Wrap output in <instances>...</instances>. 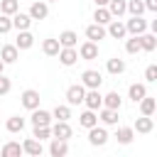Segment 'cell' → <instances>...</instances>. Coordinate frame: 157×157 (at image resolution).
Instances as JSON below:
<instances>
[{
    "mask_svg": "<svg viewBox=\"0 0 157 157\" xmlns=\"http://www.w3.org/2000/svg\"><path fill=\"white\" fill-rule=\"evenodd\" d=\"M49 152H52L54 157H64V155L69 152V145H66V140H59V137H54V142H52Z\"/></svg>",
    "mask_w": 157,
    "mask_h": 157,
    "instance_id": "obj_12",
    "label": "cell"
},
{
    "mask_svg": "<svg viewBox=\"0 0 157 157\" xmlns=\"http://www.w3.org/2000/svg\"><path fill=\"white\" fill-rule=\"evenodd\" d=\"M103 103H105L108 108H115V110H118V108H120V96H118L115 91H110L108 96H103Z\"/></svg>",
    "mask_w": 157,
    "mask_h": 157,
    "instance_id": "obj_28",
    "label": "cell"
},
{
    "mask_svg": "<svg viewBox=\"0 0 157 157\" xmlns=\"http://www.w3.org/2000/svg\"><path fill=\"white\" fill-rule=\"evenodd\" d=\"M20 152H22V147H20L17 142H7V145L2 147V155H5V157H20Z\"/></svg>",
    "mask_w": 157,
    "mask_h": 157,
    "instance_id": "obj_30",
    "label": "cell"
},
{
    "mask_svg": "<svg viewBox=\"0 0 157 157\" xmlns=\"http://www.w3.org/2000/svg\"><path fill=\"white\" fill-rule=\"evenodd\" d=\"M49 120H52V115L47 110H37L34 108V113H32V123L34 125H49Z\"/></svg>",
    "mask_w": 157,
    "mask_h": 157,
    "instance_id": "obj_21",
    "label": "cell"
},
{
    "mask_svg": "<svg viewBox=\"0 0 157 157\" xmlns=\"http://www.w3.org/2000/svg\"><path fill=\"white\" fill-rule=\"evenodd\" d=\"M145 20L140 17V15H132V20H128V25H125V29L128 32H132V34H142L145 32Z\"/></svg>",
    "mask_w": 157,
    "mask_h": 157,
    "instance_id": "obj_7",
    "label": "cell"
},
{
    "mask_svg": "<svg viewBox=\"0 0 157 157\" xmlns=\"http://www.w3.org/2000/svg\"><path fill=\"white\" fill-rule=\"evenodd\" d=\"M108 32H110V37H115V39H123L128 29H125V25H123V22H118V20H115V22H110V29H108Z\"/></svg>",
    "mask_w": 157,
    "mask_h": 157,
    "instance_id": "obj_23",
    "label": "cell"
},
{
    "mask_svg": "<svg viewBox=\"0 0 157 157\" xmlns=\"http://www.w3.org/2000/svg\"><path fill=\"white\" fill-rule=\"evenodd\" d=\"M135 128H137V132H150V130L155 128V123H152V118H150V115H145V118H137Z\"/></svg>",
    "mask_w": 157,
    "mask_h": 157,
    "instance_id": "obj_24",
    "label": "cell"
},
{
    "mask_svg": "<svg viewBox=\"0 0 157 157\" xmlns=\"http://www.w3.org/2000/svg\"><path fill=\"white\" fill-rule=\"evenodd\" d=\"M52 135L59 137V140H69V137H71V125H69L66 120H59V123L52 128Z\"/></svg>",
    "mask_w": 157,
    "mask_h": 157,
    "instance_id": "obj_6",
    "label": "cell"
},
{
    "mask_svg": "<svg viewBox=\"0 0 157 157\" xmlns=\"http://www.w3.org/2000/svg\"><path fill=\"white\" fill-rule=\"evenodd\" d=\"M78 123H81L83 128H93V125L98 123V115H96V113H93V110L88 108L86 113H81V115H78Z\"/></svg>",
    "mask_w": 157,
    "mask_h": 157,
    "instance_id": "obj_18",
    "label": "cell"
},
{
    "mask_svg": "<svg viewBox=\"0 0 157 157\" xmlns=\"http://www.w3.org/2000/svg\"><path fill=\"white\" fill-rule=\"evenodd\" d=\"M22 105H25V108H29V110L39 108V93H37L34 88H27V91L22 93Z\"/></svg>",
    "mask_w": 157,
    "mask_h": 157,
    "instance_id": "obj_3",
    "label": "cell"
},
{
    "mask_svg": "<svg viewBox=\"0 0 157 157\" xmlns=\"http://www.w3.org/2000/svg\"><path fill=\"white\" fill-rule=\"evenodd\" d=\"M145 76H147V81H155V78H157V66H147Z\"/></svg>",
    "mask_w": 157,
    "mask_h": 157,
    "instance_id": "obj_41",
    "label": "cell"
},
{
    "mask_svg": "<svg viewBox=\"0 0 157 157\" xmlns=\"http://www.w3.org/2000/svg\"><path fill=\"white\" fill-rule=\"evenodd\" d=\"M76 32H71V29H66V32H61L59 34V47H74L76 44Z\"/></svg>",
    "mask_w": 157,
    "mask_h": 157,
    "instance_id": "obj_20",
    "label": "cell"
},
{
    "mask_svg": "<svg viewBox=\"0 0 157 157\" xmlns=\"http://www.w3.org/2000/svg\"><path fill=\"white\" fill-rule=\"evenodd\" d=\"M101 120H103V123H115V120H118V110L105 105V108L101 110Z\"/></svg>",
    "mask_w": 157,
    "mask_h": 157,
    "instance_id": "obj_29",
    "label": "cell"
},
{
    "mask_svg": "<svg viewBox=\"0 0 157 157\" xmlns=\"http://www.w3.org/2000/svg\"><path fill=\"white\" fill-rule=\"evenodd\" d=\"M115 137H118V142H123V145H128V142L132 140V130H130V128H118V132H115Z\"/></svg>",
    "mask_w": 157,
    "mask_h": 157,
    "instance_id": "obj_35",
    "label": "cell"
},
{
    "mask_svg": "<svg viewBox=\"0 0 157 157\" xmlns=\"http://www.w3.org/2000/svg\"><path fill=\"white\" fill-rule=\"evenodd\" d=\"M123 69H125V61L123 59H118V56L115 59H108V71L110 74H120Z\"/></svg>",
    "mask_w": 157,
    "mask_h": 157,
    "instance_id": "obj_32",
    "label": "cell"
},
{
    "mask_svg": "<svg viewBox=\"0 0 157 157\" xmlns=\"http://www.w3.org/2000/svg\"><path fill=\"white\" fill-rule=\"evenodd\" d=\"M52 135V128L49 125H34V137L37 140H47Z\"/></svg>",
    "mask_w": 157,
    "mask_h": 157,
    "instance_id": "obj_37",
    "label": "cell"
},
{
    "mask_svg": "<svg viewBox=\"0 0 157 157\" xmlns=\"http://www.w3.org/2000/svg\"><path fill=\"white\" fill-rule=\"evenodd\" d=\"M86 37H88L91 42H98V39H103V37H105V29H103V25H98V22L88 25V27H86Z\"/></svg>",
    "mask_w": 157,
    "mask_h": 157,
    "instance_id": "obj_9",
    "label": "cell"
},
{
    "mask_svg": "<svg viewBox=\"0 0 157 157\" xmlns=\"http://www.w3.org/2000/svg\"><path fill=\"white\" fill-rule=\"evenodd\" d=\"M88 130H91V132H88L91 145H103V142L108 140V132H105L103 128H96V125H93V128H88Z\"/></svg>",
    "mask_w": 157,
    "mask_h": 157,
    "instance_id": "obj_10",
    "label": "cell"
},
{
    "mask_svg": "<svg viewBox=\"0 0 157 157\" xmlns=\"http://www.w3.org/2000/svg\"><path fill=\"white\" fill-rule=\"evenodd\" d=\"M17 52H20V49H17L15 44H5V47L0 49V59L10 64V61H15V59H17Z\"/></svg>",
    "mask_w": 157,
    "mask_h": 157,
    "instance_id": "obj_15",
    "label": "cell"
},
{
    "mask_svg": "<svg viewBox=\"0 0 157 157\" xmlns=\"http://www.w3.org/2000/svg\"><path fill=\"white\" fill-rule=\"evenodd\" d=\"M7 91H10V78H5V76L0 74V96L7 93Z\"/></svg>",
    "mask_w": 157,
    "mask_h": 157,
    "instance_id": "obj_40",
    "label": "cell"
},
{
    "mask_svg": "<svg viewBox=\"0 0 157 157\" xmlns=\"http://www.w3.org/2000/svg\"><path fill=\"white\" fill-rule=\"evenodd\" d=\"M59 49H61V47H59V39H44V42H42V52H44L47 56H56Z\"/></svg>",
    "mask_w": 157,
    "mask_h": 157,
    "instance_id": "obj_14",
    "label": "cell"
},
{
    "mask_svg": "<svg viewBox=\"0 0 157 157\" xmlns=\"http://www.w3.org/2000/svg\"><path fill=\"white\" fill-rule=\"evenodd\" d=\"M47 5L44 2H32V7H29V17L32 20H42V17H47Z\"/></svg>",
    "mask_w": 157,
    "mask_h": 157,
    "instance_id": "obj_16",
    "label": "cell"
},
{
    "mask_svg": "<svg viewBox=\"0 0 157 157\" xmlns=\"http://www.w3.org/2000/svg\"><path fill=\"white\" fill-rule=\"evenodd\" d=\"M22 128H25V118H20V115L7 118V130L10 132H22Z\"/></svg>",
    "mask_w": 157,
    "mask_h": 157,
    "instance_id": "obj_22",
    "label": "cell"
},
{
    "mask_svg": "<svg viewBox=\"0 0 157 157\" xmlns=\"http://www.w3.org/2000/svg\"><path fill=\"white\" fill-rule=\"evenodd\" d=\"M140 108H142L145 115H152V113H155V101L147 98V96H142V98H140Z\"/></svg>",
    "mask_w": 157,
    "mask_h": 157,
    "instance_id": "obj_34",
    "label": "cell"
},
{
    "mask_svg": "<svg viewBox=\"0 0 157 157\" xmlns=\"http://www.w3.org/2000/svg\"><path fill=\"white\" fill-rule=\"evenodd\" d=\"M96 5H108V0H96Z\"/></svg>",
    "mask_w": 157,
    "mask_h": 157,
    "instance_id": "obj_43",
    "label": "cell"
},
{
    "mask_svg": "<svg viewBox=\"0 0 157 157\" xmlns=\"http://www.w3.org/2000/svg\"><path fill=\"white\" fill-rule=\"evenodd\" d=\"M0 12L2 15H15L17 12V0H0Z\"/></svg>",
    "mask_w": 157,
    "mask_h": 157,
    "instance_id": "obj_27",
    "label": "cell"
},
{
    "mask_svg": "<svg viewBox=\"0 0 157 157\" xmlns=\"http://www.w3.org/2000/svg\"><path fill=\"white\" fill-rule=\"evenodd\" d=\"M110 17H113V15L108 12V7H105V5H98V7H96V12H93V20H96L98 25H103V22H110Z\"/></svg>",
    "mask_w": 157,
    "mask_h": 157,
    "instance_id": "obj_19",
    "label": "cell"
},
{
    "mask_svg": "<svg viewBox=\"0 0 157 157\" xmlns=\"http://www.w3.org/2000/svg\"><path fill=\"white\" fill-rule=\"evenodd\" d=\"M81 78H83V86H88V88H98V86H101V81H103V78H101V74H98V71H93V69H86Z\"/></svg>",
    "mask_w": 157,
    "mask_h": 157,
    "instance_id": "obj_5",
    "label": "cell"
},
{
    "mask_svg": "<svg viewBox=\"0 0 157 157\" xmlns=\"http://www.w3.org/2000/svg\"><path fill=\"white\" fill-rule=\"evenodd\" d=\"M128 93H130V98H132V101H135V103H137V101H140V98H142V96H145V86H142V83H132V86H130V91H128Z\"/></svg>",
    "mask_w": 157,
    "mask_h": 157,
    "instance_id": "obj_33",
    "label": "cell"
},
{
    "mask_svg": "<svg viewBox=\"0 0 157 157\" xmlns=\"http://www.w3.org/2000/svg\"><path fill=\"white\" fill-rule=\"evenodd\" d=\"M29 22H32V17L25 12H15V17H12V27H17V29H27Z\"/></svg>",
    "mask_w": 157,
    "mask_h": 157,
    "instance_id": "obj_17",
    "label": "cell"
},
{
    "mask_svg": "<svg viewBox=\"0 0 157 157\" xmlns=\"http://www.w3.org/2000/svg\"><path fill=\"white\" fill-rule=\"evenodd\" d=\"M78 56H83V59H96L98 56V47H96V42H83L81 47H78Z\"/></svg>",
    "mask_w": 157,
    "mask_h": 157,
    "instance_id": "obj_8",
    "label": "cell"
},
{
    "mask_svg": "<svg viewBox=\"0 0 157 157\" xmlns=\"http://www.w3.org/2000/svg\"><path fill=\"white\" fill-rule=\"evenodd\" d=\"M83 103H86L91 110H96V108H101V103H103V96L98 93V88H91L88 93H83Z\"/></svg>",
    "mask_w": 157,
    "mask_h": 157,
    "instance_id": "obj_4",
    "label": "cell"
},
{
    "mask_svg": "<svg viewBox=\"0 0 157 157\" xmlns=\"http://www.w3.org/2000/svg\"><path fill=\"white\" fill-rule=\"evenodd\" d=\"M10 27H12V20H10V15H0V34L10 32Z\"/></svg>",
    "mask_w": 157,
    "mask_h": 157,
    "instance_id": "obj_39",
    "label": "cell"
},
{
    "mask_svg": "<svg viewBox=\"0 0 157 157\" xmlns=\"http://www.w3.org/2000/svg\"><path fill=\"white\" fill-rule=\"evenodd\" d=\"M125 10L132 12V15H142L145 12V5H142V0H130V2H125Z\"/></svg>",
    "mask_w": 157,
    "mask_h": 157,
    "instance_id": "obj_31",
    "label": "cell"
},
{
    "mask_svg": "<svg viewBox=\"0 0 157 157\" xmlns=\"http://www.w3.org/2000/svg\"><path fill=\"white\" fill-rule=\"evenodd\" d=\"M83 93H86V88L83 86H69L66 88V101H69V105H78L81 101H83Z\"/></svg>",
    "mask_w": 157,
    "mask_h": 157,
    "instance_id": "obj_1",
    "label": "cell"
},
{
    "mask_svg": "<svg viewBox=\"0 0 157 157\" xmlns=\"http://www.w3.org/2000/svg\"><path fill=\"white\" fill-rule=\"evenodd\" d=\"M125 49H128L130 54H137V52L142 49V44H140V34H135L132 39H128V44H125Z\"/></svg>",
    "mask_w": 157,
    "mask_h": 157,
    "instance_id": "obj_36",
    "label": "cell"
},
{
    "mask_svg": "<svg viewBox=\"0 0 157 157\" xmlns=\"http://www.w3.org/2000/svg\"><path fill=\"white\" fill-rule=\"evenodd\" d=\"M22 152H27V155H42V140H37V137H29L25 145H22Z\"/></svg>",
    "mask_w": 157,
    "mask_h": 157,
    "instance_id": "obj_11",
    "label": "cell"
},
{
    "mask_svg": "<svg viewBox=\"0 0 157 157\" xmlns=\"http://www.w3.org/2000/svg\"><path fill=\"white\" fill-rule=\"evenodd\" d=\"M76 59H78V52H76L74 47H61V49H59V61H61L64 66H71Z\"/></svg>",
    "mask_w": 157,
    "mask_h": 157,
    "instance_id": "obj_2",
    "label": "cell"
},
{
    "mask_svg": "<svg viewBox=\"0 0 157 157\" xmlns=\"http://www.w3.org/2000/svg\"><path fill=\"white\" fill-rule=\"evenodd\" d=\"M145 10H157V0H145Z\"/></svg>",
    "mask_w": 157,
    "mask_h": 157,
    "instance_id": "obj_42",
    "label": "cell"
},
{
    "mask_svg": "<svg viewBox=\"0 0 157 157\" xmlns=\"http://www.w3.org/2000/svg\"><path fill=\"white\" fill-rule=\"evenodd\" d=\"M32 42H34V37L27 32V29H20V34H17V49H29L32 47Z\"/></svg>",
    "mask_w": 157,
    "mask_h": 157,
    "instance_id": "obj_13",
    "label": "cell"
},
{
    "mask_svg": "<svg viewBox=\"0 0 157 157\" xmlns=\"http://www.w3.org/2000/svg\"><path fill=\"white\" fill-rule=\"evenodd\" d=\"M2 69H5V61H2V59H0V74H2Z\"/></svg>",
    "mask_w": 157,
    "mask_h": 157,
    "instance_id": "obj_44",
    "label": "cell"
},
{
    "mask_svg": "<svg viewBox=\"0 0 157 157\" xmlns=\"http://www.w3.org/2000/svg\"><path fill=\"white\" fill-rule=\"evenodd\" d=\"M69 115H71L69 105H56V108H54V118H59V120H66Z\"/></svg>",
    "mask_w": 157,
    "mask_h": 157,
    "instance_id": "obj_38",
    "label": "cell"
},
{
    "mask_svg": "<svg viewBox=\"0 0 157 157\" xmlns=\"http://www.w3.org/2000/svg\"><path fill=\"white\" fill-rule=\"evenodd\" d=\"M140 44H142V49L152 52V49L157 47V37H155V34H140Z\"/></svg>",
    "mask_w": 157,
    "mask_h": 157,
    "instance_id": "obj_26",
    "label": "cell"
},
{
    "mask_svg": "<svg viewBox=\"0 0 157 157\" xmlns=\"http://www.w3.org/2000/svg\"><path fill=\"white\" fill-rule=\"evenodd\" d=\"M108 12L120 17V15L125 12V0H108Z\"/></svg>",
    "mask_w": 157,
    "mask_h": 157,
    "instance_id": "obj_25",
    "label": "cell"
}]
</instances>
